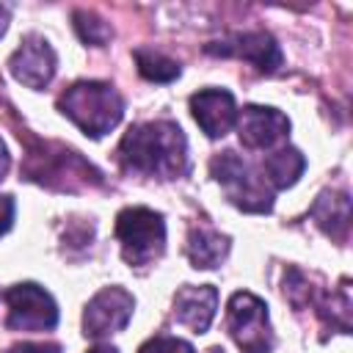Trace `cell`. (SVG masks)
Listing matches in <instances>:
<instances>
[{"label": "cell", "mask_w": 353, "mask_h": 353, "mask_svg": "<svg viewBox=\"0 0 353 353\" xmlns=\"http://www.w3.org/2000/svg\"><path fill=\"white\" fill-rule=\"evenodd\" d=\"M121 163L130 171L176 179L188 168V141L174 121H143L124 132L119 143Z\"/></svg>", "instance_id": "obj_1"}, {"label": "cell", "mask_w": 353, "mask_h": 353, "mask_svg": "<svg viewBox=\"0 0 353 353\" xmlns=\"http://www.w3.org/2000/svg\"><path fill=\"white\" fill-rule=\"evenodd\" d=\"M58 108L91 138H102L124 116V99L119 97V91L97 80H83L66 88L58 99Z\"/></svg>", "instance_id": "obj_2"}, {"label": "cell", "mask_w": 353, "mask_h": 353, "mask_svg": "<svg viewBox=\"0 0 353 353\" xmlns=\"http://www.w3.org/2000/svg\"><path fill=\"white\" fill-rule=\"evenodd\" d=\"M212 176L223 188L226 199L245 212H268L273 207V190L262 174H256L234 152H223L210 163Z\"/></svg>", "instance_id": "obj_3"}, {"label": "cell", "mask_w": 353, "mask_h": 353, "mask_svg": "<svg viewBox=\"0 0 353 353\" xmlns=\"http://www.w3.org/2000/svg\"><path fill=\"white\" fill-rule=\"evenodd\" d=\"M116 237L130 265H149L165 248V221L149 207H127L116 218Z\"/></svg>", "instance_id": "obj_4"}, {"label": "cell", "mask_w": 353, "mask_h": 353, "mask_svg": "<svg viewBox=\"0 0 353 353\" xmlns=\"http://www.w3.org/2000/svg\"><path fill=\"white\" fill-rule=\"evenodd\" d=\"M226 328L243 353H270L273 331L268 320V306L251 292H234L226 309Z\"/></svg>", "instance_id": "obj_5"}, {"label": "cell", "mask_w": 353, "mask_h": 353, "mask_svg": "<svg viewBox=\"0 0 353 353\" xmlns=\"http://www.w3.org/2000/svg\"><path fill=\"white\" fill-rule=\"evenodd\" d=\"M6 306H8L6 325L11 331H50L58 323V306L52 295L30 281L8 287Z\"/></svg>", "instance_id": "obj_6"}, {"label": "cell", "mask_w": 353, "mask_h": 353, "mask_svg": "<svg viewBox=\"0 0 353 353\" xmlns=\"http://www.w3.org/2000/svg\"><path fill=\"white\" fill-rule=\"evenodd\" d=\"M132 309H135V301H132V295L127 290H121V287L99 290L88 301V306L83 312V331H85V336L99 339V336L121 331L130 323Z\"/></svg>", "instance_id": "obj_7"}, {"label": "cell", "mask_w": 353, "mask_h": 353, "mask_svg": "<svg viewBox=\"0 0 353 353\" xmlns=\"http://www.w3.org/2000/svg\"><path fill=\"white\" fill-rule=\"evenodd\" d=\"M55 50L41 36H28L8 61L11 74L28 88H44L55 74Z\"/></svg>", "instance_id": "obj_8"}, {"label": "cell", "mask_w": 353, "mask_h": 353, "mask_svg": "<svg viewBox=\"0 0 353 353\" xmlns=\"http://www.w3.org/2000/svg\"><path fill=\"white\" fill-rule=\"evenodd\" d=\"M234 124H237L243 146H248V149H270L290 132V119L281 110L265 108V105L243 108V113L237 116Z\"/></svg>", "instance_id": "obj_9"}, {"label": "cell", "mask_w": 353, "mask_h": 353, "mask_svg": "<svg viewBox=\"0 0 353 353\" xmlns=\"http://www.w3.org/2000/svg\"><path fill=\"white\" fill-rule=\"evenodd\" d=\"M207 52L245 58L259 72H276L281 66V50L276 44V39L265 30H248V33H237L226 41H212V44H207Z\"/></svg>", "instance_id": "obj_10"}, {"label": "cell", "mask_w": 353, "mask_h": 353, "mask_svg": "<svg viewBox=\"0 0 353 353\" xmlns=\"http://www.w3.org/2000/svg\"><path fill=\"white\" fill-rule=\"evenodd\" d=\"M190 113L210 138H223L237 121L234 97L223 88H204L190 97Z\"/></svg>", "instance_id": "obj_11"}, {"label": "cell", "mask_w": 353, "mask_h": 353, "mask_svg": "<svg viewBox=\"0 0 353 353\" xmlns=\"http://www.w3.org/2000/svg\"><path fill=\"white\" fill-rule=\"evenodd\" d=\"M218 309V290L212 284H185L174 295V317L193 334H204Z\"/></svg>", "instance_id": "obj_12"}, {"label": "cell", "mask_w": 353, "mask_h": 353, "mask_svg": "<svg viewBox=\"0 0 353 353\" xmlns=\"http://www.w3.org/2000/svg\"><path fill=\"white\" fill-rule=\"evenodd\" d=\"M229 254V237L207 229V226H193L188 234V256L193 262V268L201 270H212L218 268Z\"/></svg>", "instance_id": "obj_13"}, {"label": "cell", "mask_w": 353, "mask_h": 353, "mask_svg": "<svg viewBox=\"0 0 353 353\" xmlns=\"http://www.w3.org/2000/svg\"><path fill=\"white\" fill-rule=\"evenodd\" d=\"M306 168V157L295 149V146H281L276 149L273 154L265 157L262 163V176L268 179L270 188H290L298 182V176L303 174Z\"/></svg>", "instance_id": "obj_14"}, {"label": "cell", "mask_w": 353, "mask_h": 353, "mask_svg": "<svg viewBox=\"0 0 353 353\" xmlns=\"http://www.w3.org/2000/svg\"><path fill=\"white\" fill-rule=\"evenodd\" d=\"M312 215H314V221L323 232H328L334 237H342L347 232V223H350V199H347V193H334V190L320 193V199L312 207Z\"/></svg>", "instance_id": "obj_15"}, {"label": "cell", "mask_w": 353, "mask_h": 353, "mask_svg": "<svg viewBox=\"0 0 353 353\" xmlns=\"http://www.w3.org/2000/svg\"><path fill=\"white\" fill-rule=\"evenodd\" d=\"M135 63H138V72L152 83H171L179 77V63L154 50H143V47L135 50Z\"/></svg>", "instance_id": "obj_16"}, {"label": "cell", "mask_w": 353, "mask_h": 353, "mask_svg": "<svg viewBox=\"0 0 353 353\" xmlns=\"http://www.w3.org/2000/svg\"><path fill=\"white\" fill-rule=\"evenodd\" d=\"M74 28L80 33V39L85 44H94V47H102L108 39H110V28L108 22H102L99 17L88 14V11H74Z\"/></svg>", "instance_id": "obj_17"}, {"label": "cell", "mask_w": 353, "mask_h": 353, "mask_svg": "<svg viewBox=\"0 0 353 353\" xmlns=\"http://www.w3.org/2000/svg\"><path fill=\"white\" fill-rule=\"evenodd\" d=\"M141 353H196L185 339H176V336H154L149 339Z\"/></svg>", "instance_id": "obj_18"}, {"label": "cell", "mask_w": 353, "mask_h": 353, "mask_svg": "<svg viewBox=\"0 0 353 353\" xmlns=\"http://www.w3.org/2000/svg\"><path fill=\"white\" fill-rule=\"evenodd\" d=\"M11 223H14V199L0 196V237L11 229Z\"/></svg>", "instance_id": "obj_19"}, {"label": "cell", "mask_w": 353, "mask_h": 353, "mask_svg": "<svg viewBox=\"0 0 353 353\" xmlns=\"http://www.w3.org/2000/svg\"><path fill=\"white\" fill-rule=\"evenodd\" d=\"M6 353H61V347H58V345H52V342H47V345L25 342V345H14V347H11V350H6Z\"/></svg>", "instance_id": "obj_20"}, {"label": "cell", "mask_w": 353, "mask_h": 353, "mask_svg": "<svg viewBox=\"0 0 353 353\" xmlns=\"http://www.w3.org/2000/svg\"><path fill=\"white\" fill-rule=\"evenodd\" d=\"M8 165H11V157H8V149H6V143L0 141V179L6 176V171H8Z\"/></svg>", "instance_id": "obj_21"}, {"label": "cell", "mask_w": 353, "mask_h": 353, "mask_svg": "<svg viewBox=\"0 0 353 353\" xmlns=\"http://www.w3.org/2000/svg\"><path fill=\"white\" fill-rule=\"evenodd\" d=\"M8 17H11V14H8V6H3V3H0V36H3V33H6V28H8Z\"/></svg>", "instance_id": "obj_22"}, {"label": "cell", "mask_w": 353, "mask_h": 353, "mask_svg": "<svg viewBox=\"0 0 353 353\" xmlns=\"http://www.w3.org/2000/svg\"><path fill=\"white\" fill-rule=\"evenodd\" d=\"M88 353H119L116 347H108V345H102V347H94V350H88Z\"/></svg>", "instance_id": "obj_23"}]
</instances>
